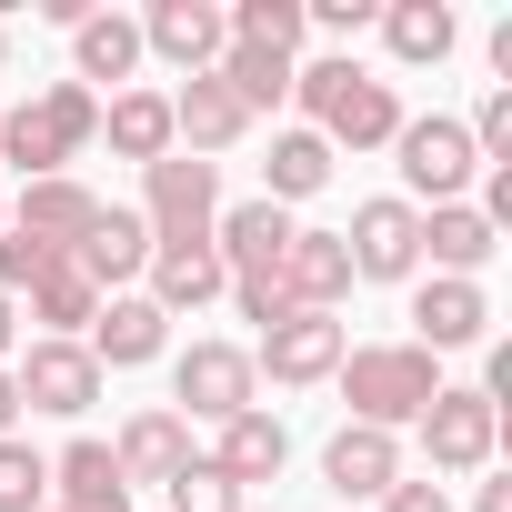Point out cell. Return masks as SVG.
Listing matches in <instances>:
<instances>
[{"mask_svg": "<svg viewBox=\"0 0 512 512\" xmlns=\"http://www.w3.org/2000/svg\"><path fill=\"white\" fill-rule=\"evenodd\" d=\"M141 71V21H121V11H91V21H71V81L91 91V81H131Z\"/></svg>", "mask_w": 512, "mask_h": 512, "instance_id": "cell-26", "label": "cell"}, {"mask_svg": "<svg viewBox=\"0 0 512 512\" xmlns=\"http://www.w3.org/2000/svg\"><path fill=\"white\" fill-rule=\"evenodd\" d=\"M342 251H352V282H422V211L412 201H362Z\"/></svg>", "mask_w": 512, "mask_h": 512, "instance_id": "cell-8", "label": "cell"}, {"mask_svg": "<svg viewBox=\"0 0 512 512\" xmlns=\"http://www.w3.org/2000/svg\"><path fill=\"white\" fill-rule=\"evenodd\" d=\"M382 41H392V61H452V41H462V21L442 11V0H392L382 11Z\"/></svg>", "mask_w": 512, "mask_h": 512, "instance_id": "cell-29", "label": "cell"}, {"mask_svg": "<svg viewBox=\"0 0 512 512\" xmlns=\"http://www.w3.org/2000/svg\"><path fill=\"white\" fill-rule=\"evenodd\" d=\"M342 292H352L342 231H292V251H282V302H292V312H332Z\"/></svg>", "mask_w": 512, "mask_h": 512, "instance_id": "cell-20", "label": "cell"}, {"mask_svg": "<svg viewBox=\"0 0 512 512\" xmlns=\"http://www.w3.org/2000/svg\"><path fill=\"white\" fill-rule=\"evenodd\" d=\"M462 131H472V161H492V171H512V91H502V81L482 91V111H472Z\"/></svg>", "mask_w": 512, "mask_h": 512, "instance_id": "cell-33", "label": "cell"}, {"mask_svg": "<svg viewBox=\"0 0 512 512\" xmlns=\"http://www.w3.org/2000/svg\"><path fill=\"white\" fill-rule=\"evenodd\" d=\"M171 512H241V492H231L211 462H191V472L171 482Z\"/></svg>", "mask_w": 512, "mask_h": 512, "instance_id": "cell-34", "label": "cell"}, {"mask_svg": "<svg viewBox=\"0 0 512 512\" xmlns=\"http://www.w3.org/2000/svg\"><path fill=\"white\" fill-rule=\"evenodd\" d=\"M221 31L251 41V51H282V61H292V41H302L312 21H302V0H241V11H221Z\"/></svg>", "mask_w": 512, "mask_h": 512, "instance_id": "cell-31", "label": "cell"}, {"mask_svg": "<svg viewBox=\"0 0 512 512\" xmlns=\"http://www.w3.org/2000/svg\"><path fill=\"white\" fill-rule=\"evenodd\" d=\"M221 292H231V272H221L211 241H191V251H151V312H161V322H181V312H201V302H221Z\"/></svg>", "mask_w": 512, "mask_h": 512, "instance_id": "cell-24", "label": "cell"}, {"mask_svg": "<svg viewBox=\"0 0 512 512\" xmlns=\"http://www.w3.org/2000/svg\"><path fill=\"white\" fill-rule=\"evenodd\" d=\"M382 512H452V492L422 472V482H392V492H382Z\"/></svg>", "mask_w": 512, "mask_h": 512, "instance_id": "cell-36", "label": "cell"}, {"mask_svg": "<svg viewBox=\"0 0 512 512\" xmlns=\"http://www.w3.org/2000/svg\"><path fill=\"white\" fill-rule=\"evenodd\" d=\"M211 221H221V161L171 151V161L141 171V231H151V251H191V241H211Z\"/></svg>", "mask_w": 512, "mask_h": 512, "instance_id": "cell-4", "label": "cell"}, {"mask_svg": "<svg viewBox=\"0 0 512 512\" xmlns=\"http://www.w3.org/2000/svg\"><path fill=\"white\" fill-rule=\"evenodd\" d=\"M21 432V392H11V362H0V442Z\"/></svg>", "mask_w": 512, "mask_h": 512, "instance_id": "cell-37", "label": "cell"}, {"mask_svg": "<svg viewBox=\"0 0 512 512\" xmlns=\"http://www.w3.org/2000/svg\"><path fill=\"white\" fill-rule=\"evenodd\" d=\"M322 482H332L342 502H362V492H392V482H402V442H392V432H362V422H342V432L322 442Z\"/></svg>", "mask_w": 512, "mask_h": 512, "instance_id": "cell-21", "label": "cell"}, {"mask_svg": "<svg viewBox=\"0 0 512 512\" xmlns=\"http://www.w3.org/2000/svg\"><path fill=\"white\" fill-rule=\"evenodd\" d=\"M251 402H262V372H251L241 342H191V352L171 362V412H181V422H231V412H251Z\"/></svg>", "mask_w": 512, "mask_h": 512, "instance_id": "cell-5", "label": "cell"}, {"mask_svg": "<svg viewBox=\"0 0 512 512\" xmlns=\"http://www.w3.org/2000/svg\"><path fill=\"white\" fill-rule=\"evenodd\" d=\"M422 452H432V472H482V462L502 452V412H492L472 382H442V392L422 402Z\"/></svg>", "mask_w": 512, "mask_h": 512, "instance_id": "cell-7", "label": "cell"}, {"mask_svg": "<svg viewBox=\"0 0 512 512\" xmlns=\"http://www.w3.org/2000/svg\"><path fill=\"white\" fill-rule=\"evenodd\" d=\"M91 312H101V282L61 251V262L31 282V322H41V342H81V332H91Z\"/></svg>", "mask_w": 512, "mask_h": 512, "instance_id": "cell-25", "label": "cell"}, {"mask_svg": "<svg viewBox=\"0 0 512 512\" xmlns=\"http://www.w3.org/2000/svg\"><path fill=\"white\" fill-rule=\"evenodd\" d=\"M71 262H81V272L101 282V302H111V292H121L131 272H151V231H141V211L101 201V211H91V231L71 241Z\"/></svg>", "mask_w": 512, "mask_h": 512, "instance_id": "cell-18", "label": "cell"}, {"mask_svg": "<svg viewBox=\"0 0 512 512\" xmlns=\"http://www.w3.org/2000/svg\"><path fill=\"white\" fill-rule=\"evenodd\" d=\"M161 342H171V322L151 312V292H111V302L91 312V332H81V352H91L101 372H131V362H161Z\"/></svg>", "mask_w": 512, "mask_h": 512, "instance_id": "cell-17", "label": "cell"}, {"mask_svg": "<svg viewBox=\"0 0 512 512\" xmlns=\"http://www.w3.org/2000/svg\"><path fill=\"white\" fill-rule=\"evenodd\" d=\"M11 392H21L31 412H61V422H81V412L101 402V362H91L81 342H31V352H21V372H11Z\"/></svg>", "mask_w": 512, "mask_h": 512, "instance_id": "cell-11", "label": "cell"}, {"mask_svg": "<svg viewBox=\"0 0 512 512\" xmlns=\"http://www.w3.org/2000/svg\"><path fill=\"white\" fill-rule=\"evenodd\" d=\"M392 151H402L412 211H442V201H462V181L482 171V161H472V131H462L452 111H432V121H402V131H392Z\"/></svg>", "mask_w": 512, "mask_h": 512, "instance_id": "cell-6", "label": "cell"}, {"mask_svg": "<svg viewBox=\"0 0 512 512\" xmlns=\"http://www.w3.org/2000/svg\"><path fill=\"white\" fill-rule=\"evenodd\" d=\"M221 81H231V101H241L251 121H262L272 101H292V61H282V51H251V41L221 51Z\"/></svg>", "mask_w": 512, "mask_h": 512, "instance_id": "cell-30", "label": "cell"}, {"mask_svg": "<svg viewBox=\"0 0 512 512\" xmlns=\"http://www.w3.org/2000/svg\"><path fill=\"white\" fill-rule=\"evenodd\" d=\"M292 101L312 111L302 131H322L332 151H392V131H402V101H392V81H372L352 51H332V61L292 71Z\"/></svg>", "mask_w": 512, "mask_h": 512, "instance_id": "cell-1", "label": "cell"}, {"mask_svg": "<svg viewBox=\"0 0 512 512\" xmlns=\"http://www.w3.org/2000/svg\"><path fill=\"white\" fill-rule=\"evenodd\" d=\"M91 141H101V91H81V81H51L41 101L0 111V161H11L21 181H61Z\"/></svg>", "mask_w": 512, "mask_h": 512, "instance_id": "cell-2", "label": "cell"}, {"mask_svg": "<svg viewBox=\"0 0 512 512\" xmlns=\"http://www.w3.org/2000/svg\"><path fill=\"white\" fill-rule=\"evenodd\" d=\"M111 462H121V482H161V492H171V482H181V472H191L201 452H191V422H181L171 402H141V412L121 422Z\"/></svg>", "mask_w": 512, "mask_h": 512, "instance_id": "cell-13", "label": "cell"}, {"mask_svg": "<svg viewBox=\"0 0 512 512\" xmlns=\"http://www.w3.org/2000/svg\"><path fill=\"white\" fill-rule=\"evenodd\" d=\"M292 231H302V221H292L282 201H231V211L211 221V251H221L231 282H272L282 251H292Z\"/></svg>", "mask_w": 512, "mask_h": 512, "instance_id": "cell-10", "label": "cell"}, {"mask_svg": "<svg viewBox=\"0 0 512 512\" xmlns=\"http://www.w3.org/2000/svg\"><path fill=\"white\" fill-rule=\"evenodd\" d=\"M0 61H11V21H0Z\"/></svg>", "mask_w": 512, "mask_h": 512, "instance_id": "cell-40", "label": "cell"}, {"mask_svg": "<svg viewBox=\"0 0 512 512\" xmlns=\"http://www.w3.org/2000/svg\"><path fill=\"white\" fill-rule=\"evenodd\" d=\"M302 21H322L332 41H362V31H372L382 11H372V0H312V11H302Z\"/></svg>", "mask_w": 512, "mask_h": 512, "instance_id": "cell-35", "label": "cell"}, {"mask_svg": "<svg viewBox=\"0 0 512 512\" xmlns=\"http://www.w3.org/2000/svg\"><path fill=\"white\" fill-rule=\"evenodd\" d=\"M472 512H512V482H482V492H472Z\"/></svg>", "mask_w": 512, "mask_h": 512, "instance_id": "cell-38", "label": "cell"}, {"mask_svg": "<svg viewBox=\"0 0 512 512\" xmlns=\"http://www.w3.org/2000/svg\"><path fill=\"white\" fill-rule=\"evenodd\" d=\"M51 512H131V482H121L111 442H71L51 462Z\"/></svg>", "mask_w": 512, "mask_h": 512, "instance_id": "cell-23", "label": "cell"}, {"mask_svg": "<svg viewBox=\"0 0 512 512\" xmlns=\"http://www.w3.org/2000/svg\"><path fill=\"white\" fill-rule=\"evenodd\" d=\"M91 211H101V191L91 181H21V201H11V231H31L41 251H71L81 231H91Z\"/></svg>", "mask_w": 512, "mask_h": 512, "instance_id": "cell-19", "label": "cell"}, {"mask_svg": "<svg viewBox=\"0 0 512 512\" xmlns=\"http://www.w3.org/2000/svg\"><path fill=\"white\" fill-rule=\"evenodd\" d=\"M502 251V231L472 211V201H442V211H422V262L442 272V282H472L482 262Z\"/></svg>", "mask_w": 512, "mask_h": 512, "instance_id": "cell-22", "label": "cell"}, {"mask_svg": "<svg viewBox=\"0 0 512 512\" xmlns=\"http://www.w3.org/2000/svg\"><path fill=\"white\" fill-rule=\"evenodd\" d=\"M342 352H352V342H342L332 312H282V322L262 332V352H251V372H272L282 392H312V382L342 372Z\"/></svg>", "mask_w": 512, "mask_h": 512, "instance_id": "cell-9", "label": "cell"}, {"mask_svg": "<svg viewBox=\"0 0 512 512\" xmlns=\"http://www.w3.org/2000/svg\"><path fill=\"white\" fill-rule=\"evenodd\" d=\"M482 332H492V292H482V282H442V272H432V282L412 292V342H422V352H472Z\"/></svg>", "mask_w": 512, "mask_h": 512, "instance_id": "cell-16", "label": "cell"}, {"mask_svg": "<svg viewBox=\"0 0 512 512\" xmlns=\"http://www.w3.org/2000/svg\"><path fill=\"white\" fill-rule=\"evenodd\" d=\"M221 442L201 452L231 492H251V482H282V462H292V432H282V412H262V402H251V412H231V422H211Z\"/></svg>", "mask_w": 512, "mask_h": 512, "instance_id": "cell-14", "label": "cell"}, {"mask_svg": "<svg viewBox=\"0 0 512 512\" xmlns=\"http://www.w3.org/2000/svg\"><path fill=\"white\" fill-rule=\"evenodd\" d=\"M0 512H51V452H31L21 432L0 442Z\"/></svg>", "mask_w": 512, "mask_h": 512, "instance_id": "cell-32", "label": "cell"}, {"mask_svg": "<svg viewBox=\"0 0 512 512\" xmlns=\"http://www.w3.org/2000/svg\"><path fill=\"white\" fill-rule=\"evenodd\" d=\"M332 382H342V402H352L362 432H402V422H422V402L442 392V372H432L422 342H362V352H342Z\"/></svg>", "mask_w": 512, "mask_h": 512, "instance_id": "cell-3", "label": "cell"}, {"mask_svg": "<svg viewBox=\"0 0 512 512\" xmlns=\"http://www.w3.org/2000/svg\"><path fill=\"white\" fill-rule=\"evenodd\" d=\"M101 131H111V151L121 161H171V91H111L101 101Z\"/></svg>", "mask_w": 512, "mask_h": 512, "instance_id": "cell-27", "label": "cell"}, {"mask_svg": "<svg viewBox=\"0 0 512 512\" xmlns=\"http://www.w3.org/2000/svg\"><path fill=\"white\" fill-rule=\"evenodd\" d=\"M11 332H21V302H11V292H0V352H11Z\"/></svg>", "mask_w": 512, "mask_h": 512, "instance_id": "cell-39", "label": "cell"}, {"mask_svg": "<svg viewBox=\"0 0 512 512\" xmlns=\"http://www.w3.org/2000/svg\"><path fill=\"white\" fill-rule=\"evenodd\" d=\"M141 51H161L181 81H201V71H221L231 31H221L211 0H151V11H141Z\"/></svg>", "mask_w": 512, "mask_h": 512, "instance_id": "cell-12", "label": "cell"}, {"mask_svg": "<svg viewBox=\"0 0 512 512\" xmlns=\"http://www.w3.org/2000/svg\"><path fill=\"white\" fill-rule=\"evenodd\" d=\"M322 181H332V141H322V131H282V141H272V161H262V201H282V211H292V201H312Z\"/></svg>", "mask_w": 512, "mask_h": 512, "instance_id": "cell-28", "label": "cell"}, {"mask_svg": "<svg viewBox=\"0 0 512 512\" xmlns=\"http://www.w3.org/2000/svg\"><path fill=\"white\" fill-rule=\"evenodd\" d=\"M241 131H251V111L231 101V81H221V71H201V81H181V91H171V151L221 161Z\"/></svg>", "mask_w": 512, "mask_h": 512, "instance_id": "cell-15", "label": "cell"}, {"mask_svg": "<svg viewBox=\"0 0 512 512\" xmlns=\"http://www.w3.org/2000/svg\"><path fill=\"white\" fill-rule=\"evenodd\" d=\"M0 231H11V201H0Z\"/></svg>", "mask_w": 512, "mask_h": 512, "instance_id": "cell-41", "label": "cell"}]
</instances>
